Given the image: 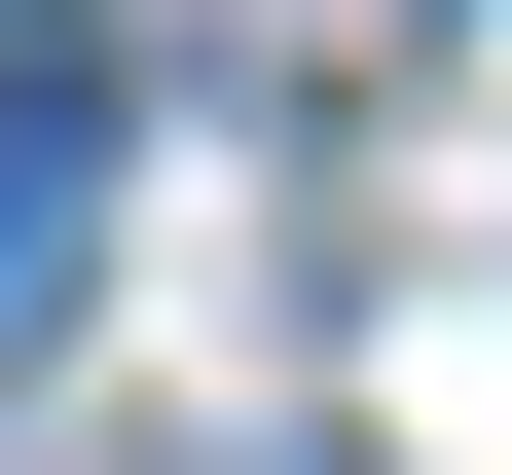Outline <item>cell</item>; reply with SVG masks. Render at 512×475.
I'll return each mask as SVG.
<instances>
[{
  "instance_id": "1",
  "label": "cell",
  "mask_w": 512,
  "mask_h": 475,
  "mask_svg": "<svg viewBox=\"0 0 512 475\" xmlns=\"http://www.w3.org/2000/svg\"><path fill=\"white\" fill-rule=\"evenodd\" d=\"M74 293H110V110L0 74V329H74Z\"/></svg>"
},
{
  "instance_id": "2",
  "label": "cell",
  "mask_w": 512,
  "mask_h": 475,
  "mask_svg": "<svg viewBox=\"0 0 512 475\" xmlns=\"http://www.w3.org/2000/svg\"><path fill=\"white\" fill-rule=\"evenodd\" d=\"M0 74H37V0H0Z\"/></svg>"
}]
</instances>
